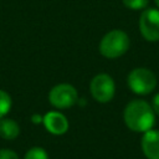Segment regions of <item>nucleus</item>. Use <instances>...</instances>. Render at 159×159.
Returning a JSON list of instances; mask_svg holds the SVG:
<instances>
[{"label":"nucleus","instance_id":"16","mask_svg":"<svg viewBox=\"0 0 159 159\" xmlns=\"http://www.w3.org/2000/svg\"><path fill=\"white\" fill-rule=\"evenodd\" d=\"M155 4H157V6L159 7V0H155Z\"/></svg>","mask_w":159,"mask_h":159},{"label":"nucleus","instance_id":"5","mask_svg":"<svg viewBox=\"0 0 159 159\" xmlns=\"http://www.w3.org/2000/svg\"><path fill=\"white\" fill-rule=\"evenodd\" d=\"M89 91L92 97L97 102L107 103L114 96V92H116L114 81L107 73H98L92 78L89 83Z\"/></svg>","mask_w":159,"mask_h":159},{"label":"nucleus","instance_id":"7","mask_svg":"<svg viewBox=\"0 0 159 159\" xmlns=\"http://www.w3.org/2000/svg\"><path fill=\"white\" fill-rule=\"evenodd\" d=\"M42 122L45 128L53 135H62L68 130V120L60 112H47L43 116Z\"/></svg>","mask_w":159,"mask_h":159},{"label":"nucleus","instance_id":"11","mask_svg":"<svg viewBox=\"0 0 159 159\" xmlns=\"http://www.w3.org/2000/svg\"><path fill=\"white\" fill-rule=\"evenodd\" d=\"M24 159H48V155L43 148L34 147L26 152Z\"/></svg>","mask_w":159,"mask_h":159},{"label":"nucleus","instance_id":"15","mask_svg":"<svg viewBox=\"0 0 159 159\" xmlns=\"http://www.w3.org/2000/svg\"><path fill=\"white\" fill-rule=\"evenodd\" d=\"M31 119H32V122H34V123H40V122L42 120V118H41L39 114H34Z\"/></svg>","mask_w":159,"mask_h":159},{"label":"nucleus","instance_id":"12","mask_svg":"<svg viewBox=\"0 0 159 159\" xmlns=\"http://www.w3.org/2000/svg\"><path fill=\"white\" fill-rule=\"evenodd\" d=\"M124 6L132 10H142L148 5V0H122Z\"/></svg>","mask_w":159,"mask_h":159},{"label":"nucleus","instance_id":"13","mask_svg":"<svg viewBox=\"0 0 159 159\" xmlns=\"http://www.w3.org/2000/svg\"><path fill=\"white\" fill-rule=\"evenodd\" d=\"M0 159H19V155L11 149H0Z\"/></svg>","mask_w":159,"mask_h":159},{"label":"nucleus","instance_id":"14","mask_svg":"<svg viewBox=\"0 0 159 159\" xmlns=\"http://www.w3.org/2000/svg\"><path fill=\"white\" fill-rule=\"evenodd\" d=\"M152 108L155 114L159 116V93H157L152 99Z\"/></svg>","mask_w":159,"mask_h":159},{"label":"nucleus","instance_id":"4","mask_svg":"<svg viewBox=\"0 0 159 159\" xmlns=\"http://www.w3.org/2000/svg\"><path fill=\"white\" fill-rule=\"evenodd\" d=\"M78 99L77 89L70 83H60L51 88L48 93L50 103L58 109H67L76 104Z\"/></svg>","mask_w":159,"mask_h":159},{"label":"nucleus","instance_id":"9","mask_svg":"<svg viewBox=\"0 0 159 159\" xmlns=\"http://www.w3.org/2000/svg\"><path fill=\"white\" fill-rule=\"evenodd\" d=\"M20 134V127L16 120L10 118H0V137L6 140H12Z\"/></svg>","mask_w":159,"mask_h":159},{"label":"nucleus","instance_id":"1","mask_svg":"<svg viewBox=\"0 0 159 159\" xmlns=\"http://www.w3.org/2000/svg\"><path fill=\"white\" fill-rule=\"evenodd\" d=\"M127 127L134 132H147L155 123L154 111L143 99H134L127 104L123 113Z\"/></svg>","mask_w":159,"mask_h":159},{"label":"nucleus","instance_id":"8","mask_svg":"<svg viewBox=\"0 0 159 159\" xmlns=\"http://www.w3.org/2000/svg\"><path fill=\"white\" fill-rule=\"evenodd\" d=\"M142 150L148 159H159V130L149 129L142 137Z\"/></svg>","mask_w":159,"mask_h":159},{"label":"nucleus","instance_id":"10","mask_svg":"<svg viewBox=\"0 0 159 159\" xmlns=\"http://www.w3.org/2000/svg\"><path fill=\"white\" fill-rule=\"evenodd\" d=\"M11 97L7 92L0 89V118H4L11 109Z\"/></svg>","mask_w":159,"mask_h":159},{"label":"nucleus","instance_id":"6","mask_svg":"<svg viewBox=\"0 0 159 159\" xmlns=\"http://www.w3.org/2000/svg\"><path fill=\"white\" fill-rule=\"evenodd\" d=\"M139 30L147 41H159V10H144L139 19Z\"/></svg>","mask_w":159,"mask_h":159},{"label":"nucleus","instance_id":"2","mask_svg":"<svg viewBox=\"0 0 159 159\" xmlns=\"http://www.w3.org/2000/svg\"><path fill=\"white\" fill-rule=\"evenodd\" d=\"M129 45V37L124 31L112 30L102 37L99 42V52L107 58H117L128 51Z\"/></svg>","mask_w":159,"mask_h":159},{"label":"nucleus","instance_id":"3","mask_svg":"<svg viewBox=\"0 0 159 159\" xmlns=\"http://www.w3.org/2000/svg\"><path fill=\"white\" fill-rule=\"evenodd\" d=\"M128 86L135 94H149L154 91L157 86V78L155 75L148 70V68H134L129 72L127 78Z\"/></svg>","mask_w":159,"mask_h":159}]
</instances>
